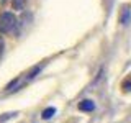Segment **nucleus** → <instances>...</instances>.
Wrapping results in <instances>:
<instances>
[{
  "instance_id": "f257e3e1",
  "label": "nucleus",
  "mask_w": 131,
  "mask_h": 123,
  "mask_svg": "<svg viewBox=\"0 0 131 123\" xmlns=\"http://www.w3.org/2000/svg\"><path fill=\"white\" fill-rule=\"evenodd\" d=\"M16 26V18L12 12H3L0 15V31L3 33H10Z\"/></svg>"
},
{
  "instance_id": "f03ea898",
  "label": "nucleus",
  "mask_w": 131,
  "mask_h": 123,
  "mask_svg": "<svg viewBox=\"0 0 131 123\" xmlns=\"http://www.w3.org/2000/svg\"><path fill=\"white\" fill-rule=\"evenodd\" d=\"M79 110H82V112H92V110H95V104H93L92 100H82L79 104Z\"/></svg>"
},
{
  "instance_id": "7ed1b4c3",
  "label": "nucleus",
  "mask_w": 131,
  "mask_h": 123,
  "mask_svg": "<svg viewBox=\"0 0 131 123\" xmlns=\"http://www.w3.org/2000/svg\"><path fill=\"white\" fill-rule=\"evenodd\" d=\"M54 113H56V108H54V107H48L46 110H43V113H41V118H43V120H49V118H51Z\"/></svg>"
},
{
  "instance_id": "20e7f679",
  "label": "nucleus",
  "mask_w": 131,
  "mask_h": 123,
  "mask_svg": "<svg viewBox=\"0 0 131 123\" xmlns=\"http://www.w3.org/2000/svg\"><path fill=\"white\" fill-rule=\"evenodd\" d=\"M12 5H13L15 10H23L25 5H26V0H12Z\"/></svg>"
},
{
  "instance_id": "39448f33",
  "label": "nucleus",
  "mask_w": 131,
  "mask_h": 123,
  "mask_svg": "<svg viewBox=\"0 0 131 123\" xmlns=\"http://www.w3.org/2000/svg\"><path fill=\"white\" fill-rule=\"evenodd\" d=\"M41 71V67H39V66H36V67H33L31 69V71L30 72H28V76H26V79H35V77H36V74H38Z\"/></svg>"
},
{
  "instance_id": "423d86ee",
  "label": "nucleus",
  "mask_w": 131,
  "mask_h": 123,
  "mask_svg": "<svg viewBox=\"0 0 131 123\" xmlns=\"http://www.w3.org/2000/svg\"><path fill=\"white\" fill-rule=\"evenodd\" d=\"M18 82H20V79H13V80L10 82V84L7 85V90H8V92H12V90H13V87H15V85H18Z\"/></svg>"
},
{
  "instance_id": "0eeeda50",
  "label": "nucleus",
  "mask_w": 131,
  "mask_h": 123,
  "mask_svg": "<svg viewBox=\"0 0 131 123\" xmlns=\"http://www.w3.org/2000/svg\"><path fill=\"white\" fill-rule=\"evenodd\" d=\"M128 15H129V10H128V8H125L123 16H121V23H126V22H128Z\"/></svg>"
},
{
  "instance_id": "6e6552de",
  "label": "nucleus",
  "mask_w": 131,
  "mask_h": 123,
  "mask_svg": "<svg viewBox=\"0 0 131 123\" xmlns=\"http://www.w3.org/2000/svg\"><path fill=\"white\" fill-rule=\"evenodd\" d=\"M3 49H5V43H3V39L0 38V57H2V54H3Z\"/></svg>"
}]
</instances>
